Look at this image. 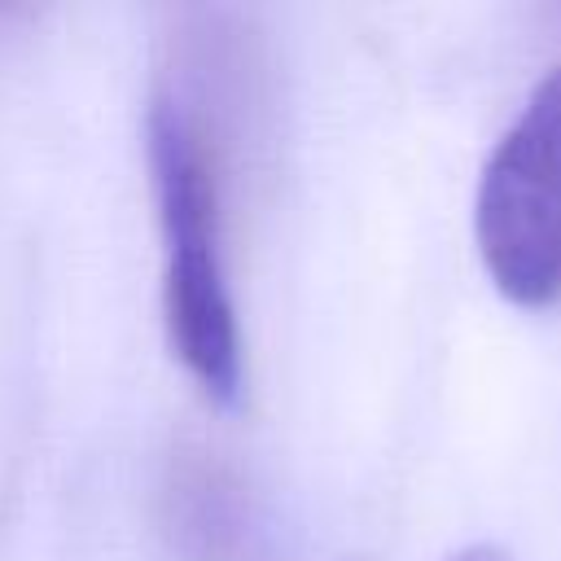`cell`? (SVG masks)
<instances>
[{"instance_id":"4","label":"cell","mask_w":561,"mask_h":561,"mask_svg":"<svg viewBox=\"0 0 561 561\" xmlns=\"http://www.w3.org/2000/svg\"><path fill=\"white\" fill-rule=\"evenodd\" d=\"M447 561H513L504 548H495V543H473V548H460L456 557H447Z\"/></svg>"},{"instance_id":"1","label":"cell","mask_w":561,"mask_h":561,"mask_svg":"<svg viewBox=\"0 0 561 561\" xmlns=\"http://www.w3.org/2000/svg\"><path fill=\"white\" fill-rule=\"evenodd\" d=\"M263 31L237 9H175L153 57L145 153L162 237V320L184 373L219 403L241 394L228 215L272 136Z\"/></svg>"},{"instance_id":"3","label":"cell","mask_w":561,"mask_h":561,"mask_svg":"<svg viewBox=\"0 0 561 561\" xmlns=\"http://www.w3.org/2000/svg\"><path fill=\"white\" fill-rule=\"evenodd\" d=\"M158 530L171 561H267V522L245 473L202 438H180L162 460Z\"/></svg>"},{"instance_id":"2","label":"cell","mask_w":561,"mask_h":561,"mask_svg":"<svg viewBox=\"0 0 561 561\" xmlns=\"http://www.w3.org/2000/svg\"><path fill=\"white\" fill-rule=\"evenodd\" d=\"M473 241L513 307L561 302V66L539 75L495 140L473 197Z\"/></svg>"}]
</instances>
